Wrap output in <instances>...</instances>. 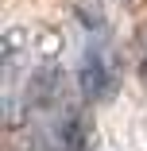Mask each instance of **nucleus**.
<instances>
[{
    "mask_svg": "<svg viewBox=\"0 0 147 151\" xmlns=\"http://www.w3.org/2000/svg\"><path fill=\"white\" fill-rule=\"evenodd\" d=\"M77 89H81V97L85 101H105L112 93V70L105 62V50L97 43H89L81 50V62H77Z\"/></svg>",
    "mask_w": 147,
    "mask_h": 151,
    "instance_id": "f257e3e1",
    "label": "nucleus"
},
{
    "mask_svg": "<svg viewBox=\"0 0 147 151\" xmlns=\"http://www.w3.org/2000/svg\"><path fill=\"white\" fill-rule=\"evenodd\" d=\"M62 151H85L81 147V132L74 120H66V128H62Z\"/></svg>",
    "mask_w": 147,
    "mask_h": 151,
    "instance_id": "f03ea898",
    "label": "nucleus"
}]
</instances>
